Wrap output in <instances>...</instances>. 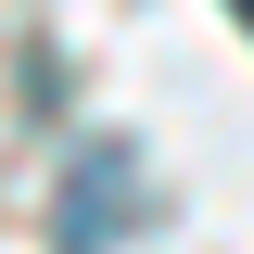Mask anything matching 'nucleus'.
Masks as SVG:
<instances>
[{
	"label": "nucleus",
	"instance_id": "1",
	"mask_svg": "<svg viewBox=\"0 0 254 254\" xmlns=\"http://www.w3.org/2000/svg\"><path fill=\"white\" fill-rule=\"evenodd\" d=\"M153 178H140V140H76V165L51 178V254H115L140 229Z\"/></svg>",
	"mask_w": 254,
	"mask_h": 254
},
{
	"label": "nucleus",
	"instance_id": "2",
	"mask_svg": "<svg viewBox=\"0 0 254 254\" xmlns=\"http://www.w3.org/2000/svg\"><path fill=\"white\" fill-rule=\"evenodd\" d=\"M229 13H242V26H254V0H229Z\"/></svg>",
	"mask_w": 254,
	"mask_h": 254
}]
</instances>
